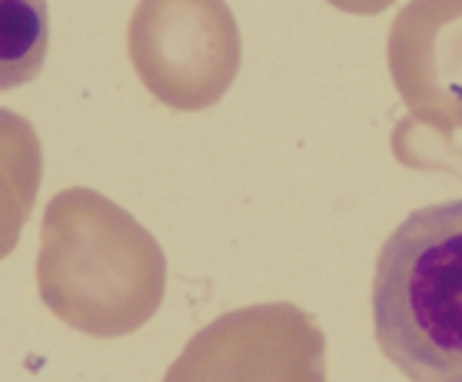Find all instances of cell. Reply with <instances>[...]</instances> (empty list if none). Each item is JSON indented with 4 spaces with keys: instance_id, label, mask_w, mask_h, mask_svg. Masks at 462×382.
Masks as SVG:
<instances>
[{
    "instance_id": "obj_8",
    "label": "cell",
    "mask_w": 462,
    "mask_h": 382,
    "mask_svg": "<svg viewBox=\"0 0 462 382\" xmlns=\"http://www.w3.org/2000/svg\"><path fill=\"white\" fill-rule=\"evenodd\" d=\"M329 7H337L343 14H359V17H369V14H379L393 7L396 0H326Z\"/></svg>"
},
{
    "instance_id": "obj_6",
    "label": "cell",
    "mask_w": 462,
    "mask_h": 382,
    "mask_svg": "<svg viewBox=\"0 0 462 382\" xmlns=\"http://www.w3.org/2000/svg\"><path fill=\"white\" fill-rule=\"evenodd\" d=\"M43 180V147L27 117L0 106V259L11 256Z\"/></svg>"
},
{
    "instance_id": "obj_4",
    "label": "cell",
    "mask_w": 462,
    "mask_h": 382,
    "mask_svg": "<svg viewBox=\"0 0 462 382\" xmlns=\"http://www.w3.org/2000/svg\"><path fill=\"white\" fill-rule=\"evenodd\" d=\"M163 382H326V336L293 303L233 309L183 346Z\"/></svg>"
},
{
    "instance_id": "obj_7",
    "label": "cell",
    "mask_w": 462,
    "mask_h": 382,
    "mask_svg": "<svg viewBox=\"0 0 462 382\" xmlns=\"http://www.w3.org/2000/svg\"><path fill=\"white\" fill-rule=\"evenodd\" d=\"M51 50L47 0H0V94L37 80Z\"/></svg>"
},
{
    "instance_id": "obj_1",
    "label": "cell",
    "mask_w": 462,
    "mask_h": 382,
    "mask_svg": "<svg viewBox=\"0 0 462 382\" xmlns=\"http://www.w3.org/2000/svg\"><path fill=\"white\" fill-rule=\"evenodd\" d=\"M37 293L63 326L97 340L137 332L163 303V246L104 193H57L41 223Z\"/></svg>"
},
{
    "instance_id": "obj_2",
    "label": "cell",
    "mask_w": 462,
    "mask_h": 382,
    "mask_svg": "<svg viewBox=\"0 0 462 382\" xmlns=\"http://www.w3.org/2000/svg\"><path fill=\"white\" fill-rule=\"evenodd\" d=\"M376 342L412 382H462V196L412 210L379 246Z\"/></svg>"
},
{
    "instance_id": "obj_3",
    "label": "cell",
    "mask_w": 462,
    "mask_h": 382,
    "mask_svg": "<svg viewBox=\"0 0 462 382\" xmlns=\"http://www.w3.org/2000/svg\"><path fill=\"white\" fill-rule=\"evenodd\" d=\"M126 50L140 84L180 114L220 104L243 64L240 23L226 0H140Z\"/></svg>"
},
{
    "instance_id": "obj_5",
    "label": "cell",
    "mask_w": 462,
    "mask_h": 382,
    "mask_svg": "<svg viewBox=\"0 0 462 382\" xmlns=\"http://www.w3.org/2000/svg\"><path fill=\"white\" fill-rule=\"evenodd\" d=\"M386 64L410 110L396 130L452 143L462 127V0H410L389 27Z\"/></svg>"
}]
</instances>
